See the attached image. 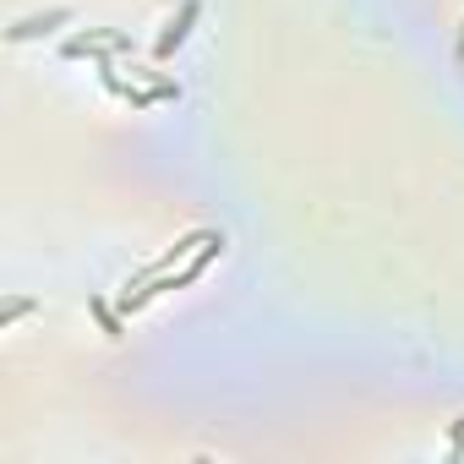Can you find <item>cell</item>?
<instances>
[{
    "instance_id": "obj_3",
    "label": "cell",
    "mask_w": 464,
    "mask_h": 464,
    "mask_svg": "<svg viewBox=\"0 0 464 464\" xmlns=\"http://www.w3.org/2000/svg\"><path fill=\"white\" fill-rule=\"evenodd\" d=\"M66 17H72V12H50V17H28V23H17V28H12V39H39V34H50V28H55V23H66Z\"/></svg>"
},
{
    "instance_id": "obj_2",
    "label": "cell",
    "mask_w": 464,
    "mask_h": 464,
    "mask_svg": "<svg viewBox=\"0 0 464 464\" xmlns=\"http://www.w3.org/2000/svg\"><path fill=\"white\" fill-rule=\"evenodd\" d=\"M197 12H202V6H197V0H186V6H180V17H175V23L164 28V39H159V55H169V50H175V44H180V39L191 34V23H197Z\"/></svg>"
},
{
    "instance_id": "obj_4",
    "label": "cell",
    "mask_w": 464,
    "mask_h": 464,
    "mask_svg": "<svg viewBox=\"0 0 464 464\" xmlns=\"http://www.w3.org/2000/svg\"><path fill=\"white\" fill-rule=\"evenodd\" d=\"M459 61H464V39H459Z\"/></svg>"
},
{
    "instance_id": "obj_1",
    "label": "cell",
    "mask_w": 464,
    "mask_h": 464,
    "mask_svg": "<svg viewBox=\"0 0 464 464\" xmlns=\"http://www.w3.org/2000/svg\"><path fill=\"white\" fill-rule=\"evenodd\" d=\"M218 246H224V241H218V236H208V246H202V257H197V263H191V268H186L180 279H191V274H197V268H202V263H208V257L218 252ZM164 290H175V285H169V279H153V285H148V290H137V295L126 290V312H137L142 301H153V295H164Z\"/></svg>"
}]
</instances>
